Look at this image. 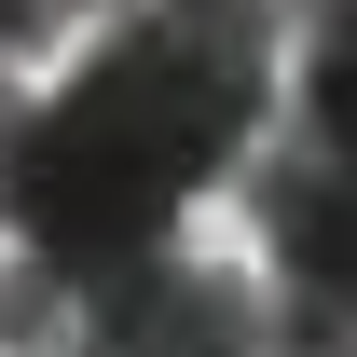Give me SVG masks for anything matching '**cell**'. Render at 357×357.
<instances>
[{"label": "cell", "mask_w": 357, "mask_h": 357, "mask_svg": "<svg viewBox=\"0 0 357 357\" xmlns=\"http://www.w3.org/2000/svg\"><path fill=\"white\" fill-rule=\"evenodd\" d=\"M275 55H289L275 0H124V28H96V55L14 137L0 178L14 261H42L69 303L165 261L178 206L220 192L275 124Z\"/></svg>", "instance_id": "6da1fadb"}, {"label": "cell", "mask_w": 357, "mask_h": 357, "mask_svg": "<svg viewBox=\"0 0 357 357\" xmlns=\"http://www.w3.org/2000/svg\"><path fill=\"white\" fill-rule=\"evenodd\" d=\"M275 344V289H248L234 261H137L124 289L83 303L69 357H261Z\"/></svg>", "instance_id": "3957f363"}, {"label": "cell", "mask_w": 357, "mask_h": 357, "mask_svg": "<svg viewBox=\"0 0 357 357\" xmlns=\"http://www.w3.org/2000/svg\"><path fill=\"white\" fill-rule=\"evenodd\" d=\"M69 14H124V0H55V28H69Z\"/></svg>", "instance_id": "ba28073f"}, {"label": "cell", "mask_w": 357, "mask_h": 357, "mask_svg": "<svg viewBox=\"0 0 357 357\" xmlns=\"http://www.w3.org/2000/svg\"><path fill=\"white\" fill-rule=\"evenodd\" d=\"M42 28H55V0H0V69H14V55L42 42Z\"/></svg>", "instance_id": "8992f818"}, {"label": "cell", "mask_w": 357, "mask_h": 357, "mask_svg": "<svg viewBox=\"0 0 357 357\" xmlns=\"http://www.w3.org/2000/svg\"><path fill=\"white\" fill-rule=\"evenodd\" d=\"M261 357H275V344H261Z\"/></svg>", "instance_id": "9c48e42d"}, {"label": "cell", "mask_w": 357, "mask_h": 357, "mask_svg": "<svg viewBox=\"0 0 357 357\" xmlns=\"http://www.w3.org/2000/svg\"><path fill=\"white\" fill-rule=\"evenodd\" d=\"M0 344H14V357H69V344H83V303H69L42 261H0Z\"/></svg>", "instance_id": "277c9868"}, {"label": "cell", "mask_w": 357, "mask_h": 357, "mask_svg": "<svg viewBox=\"0 0 357 357\" xmlns=\"http://www.w3.org/2000/svg\"><path fill=\"white\" fill-rule=\"evenodd\" d=\"M248 220L275 248V357H357V151L261 137L248 151Z\"/></svg>", "instance_id": "7a4b0ae2"}, {"label": "cell", "mask_w": 357, "mask_h": 357, "mask_svg": "<svg viewBox=\"0 0 357 357\" xmlns=\"http://www.w3.org/2000/svg\"><path fill=\"white\" fill-rule=\"evenodd\" d=\"M275 14H289L303 42H330V28H357V0H275Z\"/></svg>", "instance_id": "52a82bcc"}, {"label": "cell", "mask_w": 357, "mask_h": 357, "mask_svg": "<svg viewBox=\"0 0 357 357\" xmlns=\"http://www.w3.org/2000/svg\"><path fill=\"white\" fill-rule=\"evenodd\" d=\"M289 124H303V137H330V151H357V28L303 42V96H289Z\"/></svg>", "instance_id": "5b68a950"}]
</instances>
